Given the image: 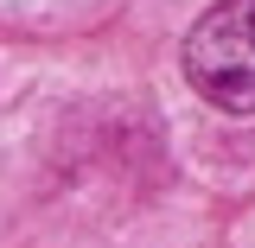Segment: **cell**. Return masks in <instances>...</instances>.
<instances>
[{
    "instance_id": "6da1fadb",
    "label": "cell",
    "mask_w": 255,
    "mask_h": 248,
    "mask_svg": "<svg viewBox=\"0 0 255 248\" xmlns=\"http://www.w3.org/2000/svg\"><path fill=\"white\" fill-rule=\"evenodd\" d=\"M185 83L223 115H255V0H217L191 26Z\"/></svg>"
}]
</instances>
